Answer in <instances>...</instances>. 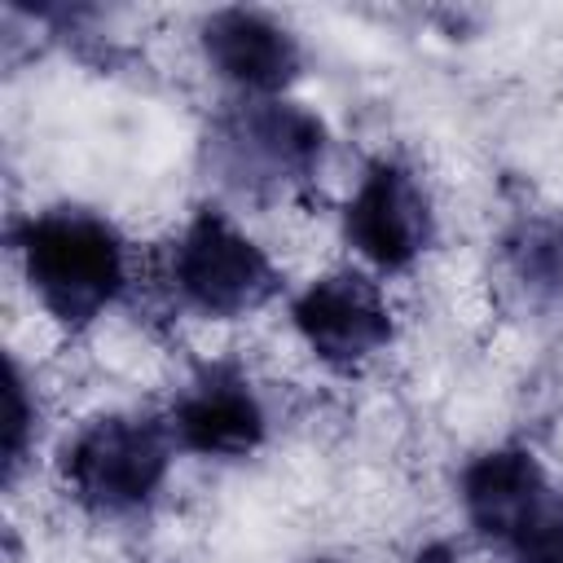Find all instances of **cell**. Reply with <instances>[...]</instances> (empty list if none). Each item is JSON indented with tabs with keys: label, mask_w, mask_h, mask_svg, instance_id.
<instances>
[{
	"label": "cell",
	"mask_w": 563,
	"mask_h": 563,
	"mask_svg": "<svg viewBox=\"0 0 563 563\" xmlns=\"http://www.w3.org/2000/svg\"><path fill=\"white\" fill-rule=\"evenodd\" d=\"M515 563H563V493L550 497L537 528L515 545Z\"/></svg>",
	"instance_id": "cell-12"
},
{
	"label": "cell",
	"mask_w": 563,
	"mask_h": 563,
	"mask_svg": "<svg viewBox=\"0 0 563 563\" xmlns=\"http://www.w3.org/2000/svg\"><path fill=\"white\" fill-rule=\"evenodd\" d=\"M167 427H172L176 449L216 457V462H233L264 444L268 413H264L251 378L238 365L216 361V365H202L180 387V396L167 409Z\"/></svg>",
	"instance_id": "cell-7"
},
{
	"label": "cell",
	"mask_w": 563,
	"mask_h": 563,
	"mask_svg": "<svg viewBox=\"0 0 563 563\" xmlns=\"http://www.w3.org/2000/svg\"><path fill=\"white\" fill-rule=\"evenodd\" d=\"M413 563H462V559H457V550L449 541H431V545H422L413 554Z\"/></svg>",
	"instance_id": "cell-13"
},
{
	"label": "cell",
	"mask_w": 563,
	"mask_h": 563,
	"mask_svg": "<svg viewBox=\"0 0 563 563\" xmlns=\"http://www.w3.org/2000/svg\"><path fill=\"white\" fill-rule=\"evenodd\" d=\"M207 66L242 97H282L303 75V48L286 22L264 9H211L198 26Z\"/></svg>",
	"instance_id": "cell-8"
},
{
	"label": "cell",
	"mask_w": 563,
	"mask_h": 563,
	"mask_svg": "<svg viewBox=\"0 0 563 563\" xmlns=\"http://www.w3.org/2000/svg\"><path fill=\"white\" fill-rule=\"evenodd\" d=\"M303 563H339V559H325V554H317V559H303Z\"/></svg>",
	"instance_id": "cell-14"
},
{
	"label": "cell",
	"mask_w": 563,
	"mask_h": 563,
	"mask_svg": "<svg viewBox=\"0 0 563 563\" xmlns=\"http://www.w3.org/2000/svg\"><path fill=\"white\" fill-rule=\"evenodd\" d=\"M325 150V119L290 97H242L216 114L202 136L211 176L246 202H277L312 189Z\"/></svg>",
	"instance_id": "cell-2"
},
{
	"label": "cell",
	"mask_w": 563,
	"mask_h": 563,
	"mask_svg": "<svg viewBox=\"0 0 563 563\" xmlns=\"http://www.w3.org/2000/svg\"><path fill=\"white\" fill-rule=\"evenodd\" d=\"M343 238L378 273L413 268L435 242V207L418 172L391 154L365 163L343 202Z\"/></svg>",
	"instance_id": "cell-5"
},
{
	"label": "cell",
	"mask_w": 563,
	"mask_h": 563,
	"mask_svg": "<svg viewBox=\"0 0 563 563\" xmlns=\"http://www.w3.org/2000/svg\"><path fill=\"white\" fill-rule=\"evenodd\" d=\"M167 282L172 295L207 321L251 317L282 295V273L268 251L220 207H198L189 216V224L172 242Z\"/></svg>",
	"instance_id": "cell-4"
},
{
	"label": "cell",
	"mask_w": 563,
	"mask_h": 563,
	"mask_svg": "<svg viewBox=\"0 0 563 563\" xmlns=\"http://www.w3.org/2000/svg\"><path fill=\"white\" fill-rule=\"evenodd\" d=\"M457 493H462L466 523L484 541L501 545L506 554H515V545L537 528V519L554 497L545 466L537 462L532 449H519V444H501L471 457Z\"/></svg>",
	"instance_id": "cell-9"
},
{
	"label": "cell",
	"mask_w": 563,
	"mask_h": 563,
	"mask_svg": "<svg viewBox=\"0 0 563 563\" xmlns=\"http://www.w3.org/2000/svg\"><path fill=\"white\" fill-rule=\"evenodd\" d=\"M35 418H40V409H35L31 387H26V374H22V365L9 356V365H4V479H9V484L18 479V471H22V462H26Z\"/></svg>",
	"instance_id": "cell-11"
},
{
	"label": "cell",
	"mask_w": 563,
	"mask_h": 563,
	"mask_svg": "<svg viewBox=\"0 0 563 563\" xmlns=\"http://www.w3.org/2000/svg\"><path fill=\"white\" fill-rule=\"evenodd\" d=\"M510 277L545 308H563V207L519 220L506 238Z\"/></svg>",
	"instance_id": "cell-10"
},
{
	"label": "cell",
	"mask_w": 563,
	"mask_h": 563,
	"mask_svg": "<svg viewBox=\"0 0 563 563\" xmlns=\"http://www.w3.org/2000/svg\"><path fill=\"white\" fill-rule=\"evenodd\" d=\"M9 246L40 308L62 330H88L128 286L123 233L88 207H44L9 224Z\"/></svg>",
	"instance_id": "cell-1"
},
{
	"label": "cell",
	"mask_w": 563,
	"mask_h": 563,
	"mask_svg": "<svg viewBox=\"0 0 563 563\" xmlns=\"http://www.w3.org/2000/svg\"><path fill=\"white\" fill-rule=\"evenodd\" d=\"M176 457L167 418L97 413L62 449L66 493L97 519H123L145 510Z\"/></svg>",
	"instance_id": "cell-3"
},
{
	"label": "cell",
	"mask_w": 563,
	"mask_h": 563,
	"mask_svg": "<svg viewBox=\"0 0 563 563\" xmlns=\"http://www.w3.org/2000/svg\"><path fill=\"white\" fill-rule=\"evenodd\" d=\"M290 325L334 374H356L396 339L391 303L383 286L361 268H330L312 277L290 299Z\"/></svg>",
	"instance_id": "cell-6"
}]
</instances>
